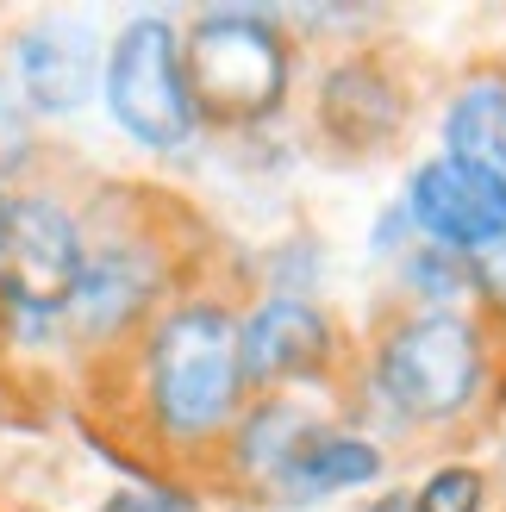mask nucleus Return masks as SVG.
Segmentation results:
<instances>
[{"label": "nucleus", "mask_w": 506, "mask_h": 512, "mask_svg": "<svg viewBox=\"0 0 506 512\" xmlns=\"http://www.w3.org/2000/svg\"><path fill=\"white\" fill-rule=\"evenodd\" d=\"M125 356L144 444L169 463H213L250 406L232 300L175 294Z\"/></svg>", "instance_id": "nucleus-1"}, {"label": "nucleus", "mask_w": 506, "mask_h": 512, "mask_svg": "<svg viewBox=\"0 0 506 512\" xmlns=\"http://www.w3.org/2000/svg\"><path fill=\"white\" fill-rule=\"evenodd\" d=\"M369 388L407 425H457L488 394V331L457 306H413L375 344Z\"/></svg>", "instance_id": "nucleus-2"}, {"label": "nucleus", "mask_w": 506, "mask_h": 512, "mask_svg": "<svg viewBox=\"0 0 506 512\" xmlns=\"http://www.w3.org/2000/svg\"><path fill=\"white\" fill-rule=\"evenodd\" d=\"M182 69L200 125L250 132L288 107L294 50L288 32L257 7H207L182 25Z\"/></svg>", "instance_id": "nucleus-3"}, {"label": "nucleus", "mask_w": 506, "mask_h": 512, "mask_svg": "<svg viewBox=\"0 0 506 512\" xmlns=\"http://www.w3.org/2000/svg\"><path fill=\"white\" fill-rule=\"evenodd\" d=\"M100 107L119 125L125 144L150 157H182L207 132L188 94L182 69V25L169 13H132L107 38V69H100Z\"/></svg>", "instance_id": "nucleus-4"}, {"label": "nucleus", "mask_w": 506, "mask_h": 512, "mask_svg": "<svg viewBox=\"0 0 506 512\" xmlns=\"http://www.w3.org/2000/svg\"><path fill=\"white\" fill-rule=\"evenodd\" d=\"M88 219L50 188L0 194V319L7 331H63L69 294L82 281Z\"/></svg>", "instance_id": "nucleus-5"}, {"label": "nucleus", "mask_w": 506, "mask_h": 512, "mask_svg": "<svg viewBox=\"0 0 506 512\" xmlns=\"http://www.w3.org/2000/svg\"><path fill=\"white\" fill-rule=\"evenodd\" d=\"M169 300H175V269L157 238L138 232V225H119V232H94L88 225V256L63 313V338L94 356L132 350Z\"/></svg>", "instance_id": "nucleus-6"}, {"label": "nucleus", "mask_w": 506, "mask_h": 512, "mask_svg": "<svg viewBox=\"0 0 506 512\" xmlns=\"http://www.w3.org/2000/svg\"><path fill=\"white\" fill-rule=\"evenodd\" d=\"M100 69H107V44L75 13L32 19L7 44V88L25 107V119L82 113L88 100H100Z\"/></svg>", "instance_id": "nucleus-7"}, {"label": "nucleus", "mask_w": 506, "mask_h": 512, "mask_svg": "<svg viewBox=\"0 0 506 512\" xmlns=\"http://www.w3.org/2000/svg\"><path fill=\"white\" fill-rule=\"evenodd\" d=\"M238 356L250 400L300 394L338 363V325L300 294H263L250 313H238Z\"/></svg>", "instance_id": "nucleus-8"}, {"label": "nucleus", "mask_w": 506, "mask_h": 512, "mask_svg": "<svg viewBox=\"0 0 506 512\" xmlns=\"http://www.w3.org/2000/svg\"><path fill=\"white\" fill-rule=\"evenodd\" d=\"M400 207H407L419 244H438L469 263V256H482L488 244L506 238V175L457 163V157H432L407 175Z\"/></svg>", "instance_id": "nucleus-9"}, {"label": "nucleus", "mask_w": 506, "mask_h": 512, "mask_svg": "<svg viewBox=\"0 0 506 512\" xmlns=\"http://www.w3.org/2000/svg\"><path fill=\"white\" fill-rule=\"evenodd\" d=\"M319 425L325 419H319V406L307 394H263V400H250L238 413L232 438H225L219 456H213V469L225 481H238V488H250V494H269V481L282 475V463L313 438Z\"/></svg>", "instance_id": "nucleus-10"}, {"label": "nucleus", "mask_w": 506, "mask_h": 512, "mask_svg": "<svg viewBox=\"0 0 506 512\" xmlns=\"http://www.w3.org/2000/svg\"><path fill=\"white\" fill-rule=\"evenodd\" d=\"M388 475V456L382 444H369L363 431H344L325 419L307 444H300L282 475L269 481V494L263 500H282V506H319V500H338L350 488H369V481H382Z\"/></svg>", "instance_id": "nucleus-11"}, {"label": "nucleus", "mask_w": 506, "mask_h": 512, "mask_svg": "<svg viewBox=\"0 0 506 512\" xmlns=\"http://www.w3.org/2000/svg\"><path fill=\"white\" fill-rule=\"evenodd\" d=\"M319 119H325V132L344 138V144H375L400 125V94L382 82L375 63H338L325 75Z\"/></svg>", "instance_id": "nucleus-12"}, {"label": "nucleus", "mask_w": 506, "mask_h": 512, "mask_svg": "<svg viewBox=\"0 0 506 512\" xmlns=\"http://www.w3.org/2000/svg\"><path fill=\"white\" fill-rule=\"evenodd\" d=\"M444 157L506 175V75H475L444 107Z\"/></svg>", "instance_id": "nucleus-13"}, {"label": "nucleus", "mask_w": 506, "mask_h": 512, "mask_svg": "<svg viewBox=\"0 0 506 512\" xmlns=\"http://www.w3.org/2000/svg\"><path fill=\"white\" fill-rule=\"evenodd\" d=\"M400 288H407L419 306H444L450 294L469 288V263L450 256V250H438V244H413L407 256H400Z\"/></svg>", "instance_id": "nucleus-14"}, {"label": "nucleus", "mask_w": 506, "mask_h": 512, "mask_svg": "<svg viewBox=\"0 0 506 512\" xmlns=\"http://www.w3.org/2000/svg\"><path fill=\"white\" fill-rule=\"evenodd\" d=\"M407 512H488V475L469 463H444L407 488Z\"/></svg>", "instance_id": "nucleus-15"}, {"label": "nucleus", "mask_w": 506, "mask_h": 512, "mask_svg": "<svg viewBox=\"0 0 506 512\" xmlns=\"http://www.w3.org/2000/svg\"><path fill=\"white\" fill-rule=\"evenodd\" d=\"M94 512H200V494L175 475H132L100 494Z\"/></svg>", "instance_id": "nucleus-16"}, {"label": "nucleus", "mask_w": 506, "mask_h": 512, "mask_svg": "<svg viewBox=\"0 0 506 512\" xmlns=\"http://www.w3.org/2000/svg\"><path fill=\"white\" fill-rule=\"evenodd\" d=\"M469 288L488 294V300H506V238L488 244L482 256H469Z\"/></svg>", "instance_id": "nucleus-17"}, {"label": "nucleus", "mask_w": 506, "mask_h": 512, "mask_svg": "<svg viewBox=\"0 0 506 512\" xmlns=\"http://www.w3.org/2000/svg\"><path fill=\"white\" fill-rule=\"evenodd\" d=\"M0 194H7V188H0Z\"/></svg>", "instance_id": "nucleus-18"}]
</instances>
